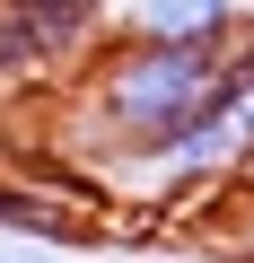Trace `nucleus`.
I'll list each match as a JSON object with an SVG mask.
<instances>
[{"instance_id":"nucleus-1","label":"nucleus","mask_w":254,"mask_h":263,"mask_svg":"<svg viewBox=\"0 0 254 263\" xmlns=\"http://www.w3.org/2000/svg\"><path fill=\"white\" fill-rule=\"evenodd\" d=\"M123 27H132V35H158V44L228 53L254 27V0H123Z\"/></svg>"},{"instance_id":"nucleus-2","label":"nucleus","mask_w":254,"mask_h":263,"mask_svg":"<svg viewBox=\"0 0 254 263\" xmlns=\"http://www.w3.org/2000/svg\"><path fill=\"white\" fill-rule=\"evenodd\" d=\"M62 88V70L44 62V44L27 35V18L0 0V123H18V114H35L44 97Z\"/></svg>"},{"instance_id":"nucleus-3","label":"nucleus","mask_w":254,"mask_h":263,"mask_svg":"<svg viewBox=\"0 0 254 263\" xmlns=\"http://www.w3.org/2000/svg\"><path fill=\"white\" fill-rule=\"evenodd\" d=\"M0 167H9V123H0Z\"/></svg>"},{"instance_id":"nucleus-4","label":"nucleus","mask_w":254,"mask_h":263,"mask_svg":"<svg viewBox=\"0 0 254 263\" xmlns=\"http://www.w3.org/2000/svg\"><path fill=\"white\" fill-rule=\"evenodd\" d=\"M0 263H27V254H0Z\"/></svg>"},{"instance_id":"nucleus-5","label":"nucleus","mask_w":254,"mask_h":263,"mask_svg":"<svg viewBox=\"0 0 254 263\" xmlns=\"http://www.w3.org/2000/svg\"><path fill=\"white\" fill-rule=\"evenodd\" d=\"M245 184H254V176H245Z\"/></svg>"}]
</instances>
